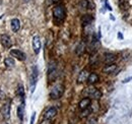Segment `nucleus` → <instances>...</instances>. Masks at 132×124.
Here are the masks:
<instances>
[{"instance_id":"f257e3e1","label":"nucleus","mask_w":132,"mask_h":124,"mask_svg":"<svg viewBox=\"0 0 132 124\" xmlns=\"http://www.w3.org/2000/svg\"><path fill=\"white\" fill-rule=\"evenodd\" d=\"M53 16L56 20L62 21L65 18V8L63 5H56L53 8Z\"/></svg>"},{"instance_id":"f03ea898","label":"nucleus","mask_w":132,"mask_h":124,"mask_svg":"<svg viewBox=\"0 0 132 124\" xmlns=\"http://www.w3.org/2000/svg\"><path fill=\"white\" fill-rule=\"evenodd\" d=\"M64 93V87L63 84H56L50 92V98L53 100H57L59 98L62 97V95Z\"/></svg>"},{"instance_id":"7ed1b4c3","label":"nucleus","mask_w":132,"mask_h":124,"mask_svg":"<svg viewBox=\"0 0 132 124\" xmlns=\"http://www.w3.org/2000/svg\"><path fill=\"white\" fill-rule=\"evenodd\" d=\"M37 80H38V67L36 65H34L32 67V73L30 76V84H31V92L32 93H34V91H35Z\"/></svg>"},{"instance_id":"20e7f679","label":"nucleus","mask_w":132,"mask_h":124,"mask_svg":"<svg viewBox=\"0 0 132 124\" xmlns=\"http://www.w3.org/2000/svg\"><path fill=\"white\" fill-rule=\"evenodd\" d=\"M58 73H57V67H56V63L55 62H51L48 68V80L53 81L57 78Z\"/></svg>"},{"instance_id":"39448f33","label":"nucleus","mask_w":132,"mask_h":124,"mask_svg":"<svg viewBox=\"0 0 132 124\" xmlns=\"http://www.w3.org/2000/svg\"><path fill=\"white\" fill-rule=\"evenodd\" d=\"M83 94L88 96V97H90V98H94V99H100L102 97V93L100 92L99 90H97L96 88H94V87H89V88L85 89Z\"/></svg>"},{"instance_id":"423d86ee","label":"nucleus","mask_w":132,"mask_h":124,"mask_svg":"<svg viewBox=\"0 0 132 124\" xmlns=\"http://www.w3.org/2000/svg\"><path fill=\"white\" fill-rule=\"evenodd\" d=\"M10 55H11L12 57L18 59V60H20V61L26 60V54H24L22 51H20V50H17V49H12V50H10Z\"/></svg>"},{"instance_id":"0eeeda50","label":"nucleus","mask_w":132,"mask_h":124,"mask_svg":"<svg viewBox=\"0 0 132 124\" xmlns=\"http://www.w3.org/2000/svg\"><path fill=\"white\" fill-rule=\"evenodd\" d=\"M41 39L39 36H35L33 38V48H34V51L36 54H39L40 53V50H41Z\"/></svg>"},{"instance_id":"6e6552de","label":"nucleus","mask_w":132,"mask_h":124,"mask_svg":"<svg viewBox=\"0 0 132 124\" xmlns=\"http://www.w3.org/2000/svg\"><path fill=\"white\" fill-rule=\"evenodd\" d=\"M56 114H57V109L55 108V107H51V108H49L45 112L44 118L45 119H48V120H51L52 118H54L56 116Z\"/></svg>"},{"instance_id":"1a4fd4ad","label":"nucleus","mask_w":132,"mask_h":124,"mask_svg":"<svg viewBox=\"0 0 132 124\" xmlns=\"http://www.w3.org/2000/svg\"><path fill=\"white\" fill-rule=\"evenodd\" d=\"M2 114H3L4 119H6V120L9 119V117H10V103L9 102L4 105V107L2 109Z\"/></svg>"},{"instance_id":"9d476101","label":"nucleus","mask_w":132,"mask_h":124,"mask_svg":"<svg viewBox=\"0 0 132 124\" xmlns=\"http://www.w3.org/2000/svg\"><path fill=\"white\" fill-rule=\"evenodd\" d=\"M1 43L5 48H10L11 47V40L7 35H3L1 37Z\"/></svg>"},{"instance_id":"9b49d317","label":"nucleus","mask_w":132,"mask_h":124,"mask_svg":"<svg viewBox=\"0 0 132 124\" xmlns=\"http://www.w3.org/2000/svg\"><path fill=\"white\" fill-rule=\"evenodd\" d=\"M89 105H90V99L89 98H84L79 102V109L84 110V109L88 108Z\"/></svg>"},{"instance_id":"f8f14e48","label":"nucleus","mask_w":132,"mask_h":124,"mask_svg":"<svg viewBox=\"0 0 132 124\" xmlns=\"http://www.w3.org/2000/svg\"><path fill=\"white\" fill-rule=\"evenodd\" d=\"M88 78V72H87V70H82V71H80V73L78 74V78H77V81L79 82V83H81L83 81H85L86 79Z\"/></svg>"},{"instance_id":"ddd939ff","label":"nucleus","mask_w":132,"mask_h":124,"mask_svg":"<svg viewBox=\"0 0 132 124\" xmlns=\"http://www.w3.org/2000/svg\"><path fill=\"white\" fill-rule=\"evenodd\" d=\"M19 29H20V21L17 18H13L11 20V30H12V32L16 33V32H18Z\"/></svg>"},{"instance_id":"4468645a","label":"nucleus","mask_w":132,"mask_h":124,"mask_svg":"<svg viewBox=\"0 0 132 124\" xmlns=\"http://www.w3.org/2000/svg\"><path fill=\"white\" fill-rule=\"evenodd\" d=\"M115 59H116V57L114 54H112V53H107V54H105V58H104L105 63L111 64V63H113V61H115Z\"/></svg>"},{"instance_id":"2eb2a0df","label":"nucleus","mask_w":132,"mask_h":124,"mask_svg":"<svg viewBox=\"0 0 132 124\" xmlns=\"http://www.w3.org/2000/svg\"><path fill=\"white\" fill-rule=\"evenodd\" d=\"M86 80H87V82L90 83V84L96 83V82L99 81V75H98L97 73H90V74H88V78H87Z\"/></svg>"},{"instance_id":"dca6fc26","label":"nucleus","mask_w":132,"mask_h":124,"mask_svg":"<svg viewBox=\"0 0 132 124\" xmlns=\"http://www.w3.org/2000/svg\"><path fill=\"white\" fill-rule=\"evenodd\" d=\"M116 69H117V65L111 63V64H108L107 66H105L104 72H105V73H113Z\"/></svg>"},{"instance_id":"f3484780","label":"nucleus","mask_w":132,"mask_h":124,"mask_svg":"<svg viewBox=\"0 0 132 124\" xmlns=\"http://www.w3.org/2000/svg\"><path fill=\"white\" fill-rule=\"evenodd\" d=\"M23 113H24V104L22 103V104L19 105L18 108H17V116H18V118L20 119V121L23 120Z\"/></svg>"},{"instance_id":"a211bd4d","label":"nucleus","mask_w":132,"mask_h":124,"mask_svg":"<svg viewBox=\"0 0 132 124\" xmlns=\"http://www.w3.org/2000/svg\"><path fill=\"white\" fill-rule=\"evenodd\" d=\"M84 49H85V46L82 42L78 44V46L76 47V54L77 55H82V53L84 52Z\"/></svg>"},{"instance_id":"6ab92c4d","label":"nucleus","mask_w":132,"mask_h":124,"mask_svg":"<svg viewBox=\"0 0 132 124\" xmlns=\"http://www.w3.org/2000/svg\"><path fill=\"white\" fill-rule=\"evenodd\" d=\"M92 21H93V17H92V16H84L82 17L83 26H87V25H89Z\"/></svg>"},{"instance_id":"aec40b11","label":"nucleus","mask_w":132,"mask_h":124,"mask_svg":"<svg viewBox=\"0 0 132 124\" xmlns=\"http://www.w3.org/2000/svg\"><path fill=\"white\" fill-rule=\"evenodd\" d=\"M4 63H5V65H6L7 67H13V66L15 65V61H14L12 58H6V59L4 60Z\"/></svg>"},{"instance_id":"412c9836","label":"nucleus","mask_w":132,"mask_h":124,"mask_svg":"<svg viewBox=\"0 0 132 124\" xmlns=\"http://www.w3.org/2000/svg\"><path fill=\"white\" fill-rule=\"evenodd\" d=\"M17 94H18V95L21 97V99L23 100V97H24V92H23V87H22V86H19V87H18Z\"/></svg>"},{"instance_id":"4be33fe9","label":"nucleus","mask_w":132,"mask_h":124,"mask_svg":"<svg viewBox=\"0 0 132 124\" xmlns=\"http://www.w3.org/2000/svg\"><path fill=\"white\" fill-rule=\"evenodd\" d=\"M83 112L81 113V115H80V117L82 118V117H85V116H87L89 113H90V110H88V108L84 109V110H82Z\"/></svg>"},{"instance_id":"5701e85b","label":"nucleus","mask_w":132,"mask_h":124,"mask_svg":"<svg viewBox=\"0 0 132 124\" xmlns=\"http://www.w3.org/2000/svg\"><path fill=\"white\" fill-rule=\"evenodd\" d=\"M87 124H97V118H90L88 121H87Z\"/></svg>"},{"instance_id":"b1692460","label":"nucleus","mask_w":132,"mask_h":124,"mask_svg":"<svg viewBox=\"0 0 132 124\" xmlns=\"http://www.w3.org/2000/svg\"><path fill=\"white\" fill-rule=\"evenodd\" d=\"M35 118H36V113L34 112L33 114H32V118H31V123H30V124H34V122H35Z\"/></svg>"},{"instance_id":"393cba45","label":"nucleus","mask_w":132,"mask_h":124,"mask_svg":"<svg viewBox=\"0 0 132 124\" xmlns=\"http://www.w3.org/2000/svg\"><path fill=\"white\" fill-rule=\"evenodd\" d=\"M42 124H50V120L48 119H45V121H43V123Z\"/></svg>"},{"instance_id":"a878e982","label":"nucleus","mask_w":132,"mask_h":124,"mask_svg":"<svg viewBox=\"0 0 132 124\" xmlns=\"http://www.w3.org/2000/svg\"><path fill=\"white\" fill-rule=\"evenodd\" d=\"M130 79H132V78H127V79H125L123 82H127V81H128V80H130Z\"/></svg>"},{"instance_id":"bb28decb","label":"nucleus","mask_w":132,"mask_h":124,"mask_svg":"<svg viewBox=\"0 0 132 124\" xmlns=\"http://www.w3.org/2000/svg\"><path fill=\"white\" fill-rule=\"evenodd\" d=\"M51 1H52V2H54V3H56V2H58L59 0H51Z\"/></svg>"},{"instance_id":"cd10ccee","label":"nucleus","mask_w":132,"mask_h":124,"mask_svg":"<svg viewBox=\"0 0 132 124\" xmlns=\"http://www.w3.org/2000/svg\"><path fill=\"white\" fill-rule=\"evenodd\" d=\"M5 124H7V123H5Z\"/></svg>"}]
</instances>
